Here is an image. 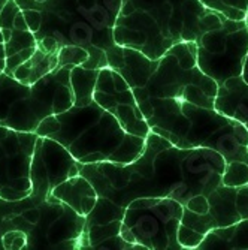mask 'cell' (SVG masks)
Listing matches in <instances>:
<instances>
[{"instance_id":"cell-13","label":"cell","mask_w":248,"mask_h":250,"mask_svg":"<svg viewBox=\"0 0 248 250\" xmlns=\"http://www.w3.org/2000/svg\"><path fill=\"white\" fill-rule=\"evenodd\" d=\"M114 39L120 47L138 50L151 60L160 59L176 43L151 14L130 2H123L115 21Z\"/></svg>"},{"instance_id":"cell-4","label":"cell","mask_w":248,"mask_h":250,"mask_svg":"<svg viewBox=\"0 0 248 250\" xmlns=\"http://www.w3.org/2000/svg\"><path fill=\"white\" fill-rule=\"evenodd\" d=\"M141 109L153 132L181 148L205 147L221 153L228 165L248 164V130L236 120L178 99H151Z\"/></svg>"},{"instance_id":"cell-3","label":"cell","mask_w":248,"mask_h":250,"mask_svg":"<svg viewBox=\"0 0 248 250\" xmlns=\"http://www.w3.org/2000/svg\"><path fill=\"white\" fill-rule=\"evenodd\" d=\"M36 133L64 146L81 164H130L142 154L147 140L124 130L96 101L48 116L40 122Z\"/></svg>"},{"instance_id":"cell-11","label":"cell","mask_w":248,"mask_h":250,"mask_svg":"<svg viewBox=\"0 0 248 250\" xmlns=\"http://www.w3.org/2000/svg\"><path fill=\"white\" fill-rule=\"evenodd\" d=\"M151 14L175 41H196L221 24L224 15L208 9L200 0H123Z\"/></svg>"},{"instance_id":"cell-6","label":"cell","mask_w":248,"mask_h":250,"mask_svg":"<svg viewBox=\"0 0 248 250\" xmlns=\"http://www.w3.org/2000/svg\"><path fill=\"white\" fill-rule=\"evenodd\" d=\"M72 67H58L35 84H24L6 72L0 74V126L36 132L43 119L72 108Z\"/></svg>"},{"instance_id":"cell-28","label":"cell","mask_w":248,"mask_h":250,"mask_svg":"<svg viewBox=\"0 0 248 250\" xmlns=\"http://www.w3.org/2000/svg\"><path fill=\"white\" fill-rule=\"evenodd\" d=\"M0 225H2V217H0ZM0 250H3V243H2V228H0Z\"/></svg>"},{"instance_id":"cell-25","label":"cell","mask_w":248,"mask_h":250,"mask_svg":"<svg viewBox=\"0 0 248 250\" xmlns=\"http://www.w3.org/2000/svg\"><path fill=\"white\" fill-rule=\"evenodd\" d=\"M248 183V164L236 161L226 165V171L223 175V185L226 186H242Z\"/></svg>"},{"instance_id":"cell-14","label":"cell","mask_w":248,"mask_h":250,"mask_svg":"<svg viewBox=\"0 0 248 250\" xmlns=\"http://www.w3.org/2000/svg\"><path fill=\"white\" fill-rule=\"evenodd\" d=\"M93 99L114 116L124 130L147 138L151 127L126 78L112 67L99 71Z\"/></svg>"},{"instance_id":"cell-10","label":"cell","mask_w":248,"mask_h":250,"mask_svg":"<svg viewBox=\"0 0 248 250\" xmlns=\"http://www.w3.org/2000/svg\"><path fill=\"white\" fill-rule=\"evenodd\" d=\"M208 211L199 214L184 207L178 240L184 250H194L208 232L248 219V183L242 186L220 185L208 195Z\"/></svg>"},{"instance_id":"cell-9","label":"cell","mask_w":248,"mask_h":250,"mask_svg":"<svg viewBox=\"0 0 248 250\" xmlns=\"http://www.w3.org/2000/svg\"><path fill=\"white\" fill-rule=\"evenodd\" d=\"M196 60L200 71L218 87L242 75L248 54V22L224 17L221 24L207 30L196 41Z\"/></svg>"},{"instance_id":"cell-19","label":"cell","mask_w":248,"mask_h":250,"mask_svg":"<svg viewBox=\"0 0 248 250\" xmlns=\"http://www.w3.org/2000/svg\"><path fill=\"white\" fill-rule=\"evenodd\" d=\"M248 250V219L224 228H215L205 235L196 250Z\"/></svg>"},{"instance_id":"cell-26","label":"cell","mask_w":248,"mask_h":250,"mask_svg":"<svg viewBox=\"0 0 248 250\" xmlns=\"http://www.w3.org/2000/svg\"><path fill=\"white\" fill-rule=\"evenodd\" d=\"M6 67V53H5V41H3V33L0 30V74L5 72Z\"/></svg>"},{"instance_id":"cell-23","label":"cell","mask_w":248,"mask_h":250,"mask_svg":"<svg viewBox=\"0 0 248 250\" xmlns=\"http://www.w3.org/2000/svg\"><path fill=\"white\" fill-rule=\"evenodd\" d=\"M208 9L229 20L245 21L248 15V0H200Z\"/></svg>"},{"instance_id":"cell-16","label":"cell","mask_w":248,"mask_h":250,"mask_svg":"<svg viewBox=\"0 0 248 250\" xmlns=\"http://www.w3.org/2000/svg\"><path fill=\"white\" fill-rule=\"evenodd\" d=\"M0 30L3 33L6 53L5 72L14 75L17 67L27 62L38 48L36 36L29 29L24 12L15 0H8L0 12Z\"/></svg>"},{"instance_id":"cell-17","label":"cell","mask_w":248,"mask_h":250,"mask_svg":"<svg viewBox=\"0 0 248 250\" xmlns=\"http://www.w3.org/2000/svg\"><path fill=\"white\" fill-rule=\"evenodd\" d=\"M214 108L223 116L239 122L248 130V83L242 75L229 78L218 87Z\"/></svg>"},{"instance_id":"cell-29","label":"cell","mask_w":248,"mask_h":250,"mask_svg":"<svg viewBox=\"0 0 248 250\" xmlns=\"http://www.w3.org/2000/svg\"><path fill=\"white\" fill-rule=\"evenodd\" d=\"M247 22H248V15H247Z\"/></svg>"},{"instance_id":"cell-18","label":"cell","mask_w":248,"mask_h":250,"mask_svg":"<svg viewBox=\"0 0 248 250\" xmlns=\"http://www.w3.org/2000/svg\"><path fill=\"white\" fill-rule=\"evenodd\" d=\"M53 196L67 204L71 208H74L78 214L84 217L93 210L99 198L93 185L81 174L74 175L60 183L53 190Z\"/></svg>"},{"instance_id":"cell-15","label":"cell","mask_w":248,"mask_h":250,"mask_svg":"<svg viewBox=\"0 0 248 250\" xmlns=\"http://www.w3.org/2000/svg\"><path fill=\"white\" fill-rule=\"evenodd\" d=\"M81 167L64 146L48 136H39L30 167V196L36 201L47 199L60 183L78 175Z\"/></svg>"},{"instance_id":"cell-12","label":"cell","mask_w":248,"mask_h":250,"mask_svg":"<svg viewBox=\"0 0 248 250\" xmlns=\"http://www.w3.org/2000/svg\"><path fill=\"white\" fill-rule=\"evenodd\" d=\"M39 135L0 126V198L18 201L32 193L30 167Z\"/></svg>"},{"instance_id":"cell-21","label":"cell","mask_w":248,"mask_h":250,"mask_svg":"<svg viewBox=\"0 0 248 250\" xmlns=\"http://www.w3.org/2000/svg\"><path fill=\"white\" fill-rule=\"evenodd\" d=\"M154 63L155 60H151L138 50L124 48V63L117 71L126 78L132 90H136L147 84L153 72Z\"/></svg>"},{"instance_id":"cell-5","label":"cell","mask_w":248,"mask_h":250,"mask_svg":"<svg viewBox=\"0 0 248 250\" xmlns=\"http://www.w3.org/2000/svg\"><path fill=\"white\" fill-rule=\"evenodd\" d=\"M2 235L19 231L27 237L26 250H81L85 217L53 195L36 201L30 195L6 201L0 198Z\"/></svg>"},{"instance_id":"cell-20","label":"cell","mask_w":248,"mask_h":250,"mask_svg":"<svg viewBox=\"0 0 248 250\" xmlns=\"http://www.w3.org/2000/svg\"><path fill=\"white\" fill-rule=\"evenodd\" d=\"M56 69H58V51L48 53L38 47L27 62L17 67L12 77L24 84H35Z\"/></svg>"},{"instance_id":"cell-24","label":"cell","mask_w":248,"mask_h":250,"mask_svg":"<svg viewBox=\"0 0 248 250\" xmlns=\"http://www.w3.org/2000/svg\"><path fill=\"white\" fill-rule=\"evenodd\" d=\"M90 59V53L78 45H64L58 50V67L82 66Z\"/></svg>"},{"instance_id":"cell-22","label":"cell","mask_w":248,"mask_h":250,"mask_svg":"<svg viewBox=\"0 0 248 250\" xmlns=\"http://www.w3.org/2000/svg\"><path fill=\"white\" fill-rule=\"evenodd\" d=\"M99 69H87L84 66H74L71 69V84L75 96V105L84 106L92 104Z\"/></svg>"},{"instance_id":"cell-8","label":"cell","mask_w":248,"mask_h":250,"mask_svg":"<svg viewBox=\"0 0 248 250\" xmlns=\"http://www.w3.org/2000/svg\"><path fill=\"white\" fill-rule=\"evenodd\" d=\"M184 206L172 198H139L126 207L121 237L136 250H184L178 229Z\"/></svg>"},{"instance_id":"cell-27","label":"cell","mask_w":248,"mask_h":250,"mask_svg":"<svg viewBox=\"0 0 248 250\" xmlns=\"http://www.w3.org/2000/svg\"><path fill=\"white\" fill-rule=\"evenodd\" d=\"M242 78L248 83V54L245 57V63H244V71H242Z\"/></svg>"},{"instance_id":"cell-1","label":"cell","mask_w":248,"mask_h":250,"mask_svg":"<svg viewBox=\"0 0 248 250\" xmlns=\"http://www.w3.org/2000/svg\"><path fill=\"white\" fill-rule=\"evenodd\" d=\"M226 159L212 148H181L165 136L150 132L142 154L130 164H82L79 174L97 195L121 207L139 198H172L186 207L199 195L223 185Z\"/></svg>"},{"instance_id":"cell-7","label":"cell","mask_w":248,"mask_h":250,"mask_svg":"<svg viewBox=\"0 0 248 250\" xmlns=\"http://www.w3.org/2000/svg\"><path fill=\"white\" fill-rule=\"evenodd\" d=\"M133 93L139 106L151 99H178L214 108L218 84L197 66L196 42L181 41L155 60L147 84Z\"/></svg>"},{"instance_id":"cell-2","label":"cell","mask_w":248,"mask_h":250,"mask_svg":"<svg viewBox=\"0 0 248 250\" xmlns=\"http://www.w3.org/2000/svg\"><path fill=\"white\" fill-rule=\"evenodd\" d=\"M21 9H38L35 29L38 47L57 53L64 45H78L90 53L87 69L112 67L124 63V47L115 42L114 27L123 0H15Z\"/></svg>"}]
</instances>
